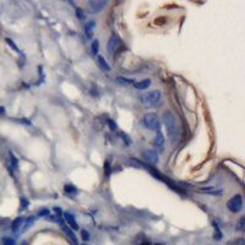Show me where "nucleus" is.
Masks as SVG:
<instances>
[{
  "label": "nucleus",
  "instance_id": "f257e3e1",
  "mask_svg": "<svg viewBox=\"0 0 245 245\" xmlns=\"http://www.w3.org/2000/svg\"><path fill=\"white\" fill-rule=\"evenodd\" d=\"M162 120L164 122V126L167 129V132H168V136L175 141L178 138V125H177V120L174 118V115L169 112V111H165L163 114H162Z\"/></svg>",
  "mask_w": 245,
  "mask_h": 245
},
{
  "label": "nucleus",
  "instance_id": "f03ea898",
  "mask_svg": "<svg viewBox=\"0 0 245 245\" xmlns=\"http://www.w3.org/2000/svg\"><path fill=\"white\" fill-rule=\"evenodd\" d=\"M140 101L142 102L143 106H147V107L157 106L159 103V101H161V92L158 90L150 91V92H147L145 95H141Z\"/></svg>",
  "mask_w": 245,
  "mask_h": 245
},
{
  "label": "nucleus",
  "instance_id": "7ed1b4c3",
  "mask_svg": "<svg viewBox=\"0 0 245 245\" xmlns=\"http://www.w3.org/2000/svg\"><path fill=\"white\" fill-rule=\"evenodd\" d=\"M143 125L150 129V130H158L159 131V127H161V124H159V120H158V117L156 113H147L143 115Z\"/></svg>",
  "mask_w": 245,
  "mask_h": 245
},
{
  "label": "nucleus",
  "instance_id": "20e7f679",
  "mask_svg": "<svg viewBox=\"0 0 245 245\" xmlns=\"http://www.w3.org/2000/svg\"><path fill=\"white\" fill-rule=\"evenodd\" d=\"M227 207H228L229 211H232V212H234V213L240 212V211H242V207H243V197H242L240 195L233 196V197L228 201Z\"/></svg>",
  "mask_w": 245,
  "mask_h": 245
},
{
  "label": "nucleus",
  "instance_id": "39448f33",
  "mask_svg": "<svg viewBox=\"0 0 245 245\" xmlns=\"http://www.w3.org/2000/svg\"><path fill=\"white\" fill-rule=\"evenodd\" d=\"M142 154H143V157L147 159V162L151 163V164H157L158 161H159V156H158V153H157L156 151H152V150H143Z\"/></svg>",
  "mask_w": 245,
  "mask_h": 245
},
{
  "label": "nucleus",
  "instance_id": "423d86ee",
  "mask_svg": "<svg viewBox=\"0 0 245 245\" xmlns=\"http://www.w3.org/2000/svg\"><path fill=\"white\" fill-rule=\"evenodd\" d=\"M118 45H119V38H118V36L117 34H112V37L109 38V41L107 43V50H108V53L113 54L115 52V49L118 48Z\"/></svg>",
  "mask_w": 245,
  "mask_h": 245
},
{
  "label": "nucleus",
  "instance_id": "0eeeda50",
  "mask_svg": "<svg viewBox=\"0 0 245 245\" xmlns=\"http://www.w3.org/2000/svg\"><path fill=\"white\" fill-rule=\"evenodd\" d=\"M107 1H88V6L92 12H99L104 6Z\"/></svg>",
  "mask_w": 245,
  "mask_h": 245
},
{
  "label": "nucleus",
  "instance_id": "6e6552de",
  "mask_svg": "<svg viewBox=\"0 0 245 245\" xmlns=\"http://www.w3.org/2000/svg\"><path fill=\"white\" fill-rule=\"evenodd\" d=\"M64 218H65V221L68 222L69 227H71V228H72V229H75V231H77V229H79V224L76 223V220H75V217H74L71 213H69V212H65V213H64Z\"/></svg>",
  "mask_w": 245,
  "mask_h": 245
},
{
  "label": "nucleus",
  "instance_id": "1a4fd4ad",
  "mask_svg": "<svg viewBox=\"0 0 245 245\" xmlns=\"http://www.w3.org/2000/svg\"><path fill=\"white\" fill-rule=\"evenodd\" d=\"M151 86V80L150 79H145L142 81H138V82H135L134 84V87L136 90H146Z\"/></svg>",
  "mask_w": 245,
  "mask_h": 245
},
{
  "label": "nucleus",
  "instance_id": "9d476101",
  "mask_svg": "<svg viewBox=\"0 0 245 245\" xmlns=\"http://www.w3.org/2000/svg\"><path fill=\"white\" fill-rule=\"evenodd\" d=\"M164 142H165V140H164L163 134H162L161 131H158V132L156 134V137H154V146H156L157 148H163Z\"/></svg>",
  "mask_w": 245,
  "mask_h": 245
},
{
  "label": "nucleus",
  "instance_id": "9b49d317",
  "mask_svg": "<svg viewBox=\"0 0 245 245\" xmlns=\"http://www.w3.org/2000/svg\"><path fill=\"white\" fill-rule=\"evenodd\" d=\"M64 190H65V195L66 196H69V197H74V196H76L77 195V189L74 186V185H69V184H66L65 186H64Z\"/></svg>",
  "mask_w": 245,
  "mask_h": 245
},
{
  "label": "nucleus",
  "instance_id": "f8f14e48",
  "mask_svg": "<svg viewBox=\"0 0 245 245\" xmlns=\"http://www.w3.org/2000/svg\"><path fill=\"white\" fill-rule=\"evenodd\" d=\"M23 223H25V220H23L22 217H17V218H16V220L12 222V226H11L12 231H14V232H17V231L22 229V227H23Z\"/></svg>",
  "mask_w": 245,
  "mask_h": 245
},
{
  "label": "nucleus",
  "instance_id": "ddd939ff",
  "mask_svg": "<svg viewBox=\"0 0 245 245\" xmlns=\"http://www.w3.org/2000/svg\"><path fill=\"white\" fill-rule=\"evenodd\" d=\"M98 65H99V68L103 70V71H111L112 70V68H111V65L106 61V59L102 56V55H98Z\"/></svg>",
  "mask_w": 245,
  "mask_h": 245
},
{
  "label": "nucleus",
  "instance_id": "4468645a",
  "mask_svg": "<svg viewBox=\"0 0 245 245\" xmlns=\"http://www.w3.org/2000/svg\"><path fill=\"white\" fill-rule=\"evenodd\" d=\"M95 26H96V22H95V21H91V22H88V23L86 25V36H87L88 38H91V37L93 36V28H95Z\"/></svg>",
  "mask_w": 245,
  "mask_h": 245
},
{
  "label": "nucleus",
  "instance_id": "2eb2a0df",
  "mask_svg": "<svg viewBox=\"0 0 245 245\" xmlns=\"http://www.w3.org/2000/svg\"><path fill=\"white\" fill-rule=\"evenodd\" d=\"M115 81L118 82V84H120V85H134L135 84V81L132 80V79H127V77H122V76H119V77H117L115 79Z\"/></svg>",
  "mask_w": 245,
  "mask_h": 245
},
{
  "label": "nucleus",
  "instance_id": "dca6fc26",
  "mask_svg": "<svg viewBox=\"0 0 245 245\" xmlns=\"http://www.w3.org/2000/svg\"><path fill=\"white\" fill-rule=\"evenodd\" d=\"M200 191L206 192V194H213V195H221L222 194V190H216L213 188H201Z\"/></svg>",
  "mask_w": 245,
  "mask_h": 245
},
{
  "label": "nucleus",
  "instance_id": "f3484780",
  "mask_svg": "<svg viewBox=\"0 0 245 245\" xmlns=\"http://www.w3.org/2000/svg\"><path fill=\"white\" fill-rule=\"evenodd\" d=\"M213 227H215V239L216 240H221L222 239V233H221V229H220V227H218V224L216 223V222H213Z\"/></svg>",
  "mask_w": 245,
  "mask_h": 245
},
{
  "label": "nucleus",
  "instance_id": "a211bd4d",
  "mask_svg": "<svg viewBox=\"0 0 245 245\" xmlns=\"http://www.w3.org/2000/svg\"><path fill=\"white\" fill-rule=\"evenodd\" d=\"M63 229H64V232L70 237V239L72 240V243L76 244V237L74 235V233H72V231L70 229V227H65V226H63Z\"/></svg>",
  "mask_w": 245,
  "mask_h": 245
},
{
  "label": "nucleus",
  "instance_id": "6ab92c4d",
  "mask_svg": "<svg viewBox=\"0 0 245 245\" xmlns=\"http://www.w3.org/2000/svg\"><path fill=\"white\" fill-rule=\"evenodd\" d=\"M33 222H34V217H28L26 221H25V223H23V227H22V232H25L28 227H31L32 224H33Z\"/></svg>",
  "mask_w": 245,
  "mask_h": 245
},
{
  "label": "nucleus",
  "instance_id": "aec40b11",
  "mask_svg": "<svg viewBox=\"0 0 245 245\" xmlns=\"http://www.w3.org/2000/svg\"><path fill=\"white\" fill-rule=\"evenodd\" d=\"M91 48H92V53H93L95 55L98 54V50H99V42H98V39H95V41L92 42Z\"/></svg>",
  "mask_w": 245,
  "mask_h": 245
},
{
  "label": "nucleus",
  "instance_id": "412c9836",
  "mask_svg": "<svg viewBox=\"0 0 245 245\" xmlns=\"http://www.w3.org/2000/svg\"><path fill=\"white\" fill-rule=\"evenodd\" d=\"M5 42H6V43H7V45H9V47H11V48H12L15 52L20 53V49L17 48V45L14 43V41H12V39H10V38H6V39H5Z\"/></svg>",
  "mask_w": 245,
  "mask_h": 245
},
{
  "label": "nucleus",
  "instance_id": "4be33fe9",
  "mask_svg": "<svg viewBox=\"0 0 245 245\" xmlns=\"http://www.w3.org/2000/svg\"><path fill=\"white\" fill-rule=\"evenodd\" d=\"M9 156H10V159H11V164H12V167H14V168H17V163H18L17 158L14 156V153H12L11 151L9 152Z\"/></svg>",
  "mask_w": 245,
  "mask_h": 245
},
{
  "label": "nucleus",
  "instance_id": "5701e85b",
  "mask_svg": "<svg viewBox=\"0 0 245 245\" xmlns=\"http://www.w3.org/2000/svg\"><path fill=\"white\" fill-rule=\"evenodd\" d=\"M81 239H82L85 243H87V242L90 240V234H88L87 231H85V229L81 231Z\"/></svg>",
  "mask_w": 245,
  "mask_h": 245
},
{
  "label": "nucleus",
  "instance_id": "b1692460",
  "mask_svg": "<svg viewBox=\"0 0 245 245\" xmlns=\"http://www.w3.org/2000/svg\"><path fill=\"white\" fill-rule=\"evenodd\" d=\"M120 136L122 137V140H124V143L125 145H127V146H130L131 145V138H130V136H127L126 134H124V132H122L120 134Z\"/></svg>",
  "mask_w": 245,
  "mask_h": 245
},
{
  "label": "nucleus",
  "instance_id": "393cba45",
  "mask_svg": "<svg viewBox=\"0 0 245 245\" xmlns=\"http://www.w3.org/2000/svg\"><path fill=\"white\" fill-rule=\"evenodd\" d=\"M244 224H245V218H240L239 220V223H238V226H237V229L238 231H244Z\"/></svg>",
  "mask_w": 245,
  "mask_h": 245
},
{
  "label": "nucleus",
  "instance_id": "a878e982",
  "mask_svg": "<svg viewBox=\"0 0 245 245\" xmlns=\"http://www.w3.org/2000/svg\"><path fill=\"white\" fill-rule=\"evenodd\" d=\"M108 126L111 127V130L112 131H115L118 127H117V124L114 122V120H112V119H108Z\"/></svg>",
  "mask_w": 245,
  "mask_h": 245
},
{
  "label": "nucleus",
  "instance_id": "bb28decb",
  "mask_svg": "<svg viewBox=\"0 0 245 245\" xmlns=\"http://www.w3.org/2000/svg\"><path fill=\"white\" fill-rule=\"evenodd\" d=\"M38 216L39 217H44V216H49V210L48 208H42L39 212H38Z\"/></svg>",
  "mask_w": 245,
  "mask_h": 245
},
{
  "label": "nucleus",
  "instance_id": "cd10ccee",
  "mask_svg": "<svg viewBox=\"0 0 245 245\" xmlns=\"http://www.w3.org/2000/svg\"><path fill=\"white\" fill-rule=\"evenodd\" d=\"M2 245H15V242L12 239H10V238H5Z\"/></svg>",
  "mask_w": 245,
  "mask_h": 245
},
{
  "label": "nucleus",
  "instance_id": "c85d7f7f",
  "mask_svg": "<svg viewBox=\"0 0 245 245\" xmlns=\"http://www.w3.org/2000/svg\"><path fill=\"white\" fill-rule=\"evenodd\" d=\"M76 14H77V17H79L80 20H84V18H85V15H84V12H82L81 9H77V10H76Z\"/></svg>",
  "mask_w": 245,
  "mask_h": 245
},
{
  "label": "nucleus",
  "instance_id": "c756f323",
  "mask_svg": "<svg viewBox=\"0 0 245 245\" xmlns=\"http://www.w3.org/2000/svg\"><path fill=\"white\" fill-rule=\"evenodd\" d=\"M104 169H106V175H108V174H109V162H108V161H106Z\"/></svg>",
  "mask_w": 245,
  "mask_h": 245
},
{
  "label": "nucleus",
  "instance_id": "7c9ffc66",
  "mask_svg": "<svg viewBox=\"0 0 245 245\" xmlns=\"http://www.w3.org/2000/svg\"><path fill=\"white\" fill-rule=\"evenodd\" d=\"M53 210H54V211H55L58 215H60V213H61V208H60V207H54Z\"/></svg>",
  "mask_w": 245,
  "mask_h": 245
},
{
  "label": "nucleus",
  "instance_id": "2f4dec72",
  "mask_svg": "<svg viewBox=\"0 0 245 245\" xmlns=\"http://www.w3.org/2000/svg\"><path fill=\"white\" fill-rule=\"evenodd\" d=\"M4 111H5V109H4L2 107H0V114H4Z\"/></svg>",
  "mask_w": 245,
  "mask_h": 245
}]
</instances>
